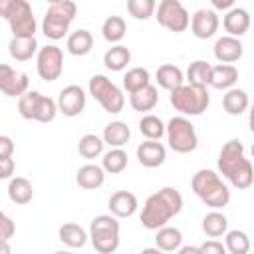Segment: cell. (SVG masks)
I'll return each mask as SVG.
<instances>
[{
	"label": "cell",
	"instance_id": "cell-1",
	"mask_svg": "<svg viewBox=\"0 0 254 254\" xmlns=\"http://www.w3.org/2000/svg\"><path fill=\"white\" fill-rule=\"evenodd\" d=\"M183 208V196L177 189L165 187L157 192H153L141 210V222L149 230H157L165 226L173 216H177Z\"/></svg>",
	"mask_w": 254,
	"mask_h": 254
},
{
	"label": "cell",
	"instance_id": "cell-2",
	"mask_svg": "<svg viewBox=\"0 0 254 254\" xmlns=\"http://www.w3.org/2000/svg\"><path fill=\"white\" fill-rule=\"evenodd\" d=\"M218 171L232 183V187L240 190L254 183V167L244 157V145L238 139H230L222 145L218 155Z\"/></svg>",
	"mask_w": 254,
	"mask_h": 254
},
{
	"label": "cell",
	"instance_id": "cell-3",
	"mask_svg": "<svg viewBox=\"0 0 254 254\" xmlns=\"http://www.w3.org/2000/svg\"><path fill=\"white\" fill-rule=\"evenodd\" d=\"M190 187L194 194L210 208H222L230 202V190L222 183V179L210 171V169H200L192 175Z\"/></svg>",
	"mask_w": 254,
	"mask_h": 254
},
{
	"label": "cell",
	"instance_id": "cell-4",
	"mask_svg": "<svg viewBox=\"0 0 254 254\" xmlns=\"http://www.w3.org/2000/svg\"><path fill=\"white\" fill-rule=\"evenodd\" d=\"M210 103V95L206 87L183 83L171 91V105L183 115H202Z\"/></svg>",
	"mask_w": 254,
	"mask_h": 254
},
{
	"label": "cell",
	"instance_id": "cell-5",
	"mask_svg": "<svg viewBox=\"0 0 254 254\" xmlns=\"http://www.w3.org/2000/svg\"><path fill=\"white\" fill-rule=\"evenodd\" d=\"M89 238L97 252L111 254L119 246V222L115 214H99L89 224Z\"/></svg>",
	"mask_w": 254,
	"mask_h": 254
},
{
	"label": "cell",
	"instance_id": "cell-6",
	"mask_svg": "<svg viewBox=\"0 0 254 254\" xmlns=\"http://www.w3.org/2000/svg\"><path fill=\"white\" fill-rule=\"evenodd\" d=\"M75 14H77V6L71 0L50 4L48 12L44 16V22H42V30H44L46 38H50V40H62L67 34L69 24L73 22Z\"/></svg>",
	"mask_w": 254,
	"mask_h": 254
},
{
	"label": "cell",
	"instance_id": "cell-7",
	"mask_svg": "<svg viewBox=\"0 0 254 254\" xmlns=\"http://www.w3.org/2000/svg\"><path fill=\"white\" fill-rule=\"evenodd\" d=\"M58 111H60L58 103L52 97L42 95L40 91H26L22 97H18V113L24 119L38 121V123H50L54 121Z\"/></svg>",
	"mask_w": 254,
	"mask_h": 254
},
{
	"label": "cell",
	"instance_id": "cell-8",
	"mask_svg": "<svg viewBox=\"0 0 254 254\" xmlns=\"http://www.w3.org/2000/svg\"><path fill=\"white\" fill-rule=\"evenodd\" d=\"M89 93L107 113H119L125 105L123 91L101 73H97L89 79Z\"/></svg>",
	"mask_w": 254,
	"mask_h": 254
},
{
	"label": "cell",
	"instance_id": "cell-9",
	"mask_svg": "<svg viewBox=\"0 0 254 254\" xmlns=\"http://www.w3.org/2000/svg\"><path fill=\"white\" fill-rule=\"evenodd\" d=\"M167 141H169V147L175 153H183V155L194 151L196 145H198L194 125L183 115L173 117L167 123Z\"/></svg>",
	"mask_w": 254,
	"mask_h": 254
},
{
	"label": "cell",
	"instance_id": "cell-10",
	"mask_svg": "<svg viewBox=\"0 0 254 254\" xmlns=\"http://www.w3.org/2000/svg\"><path fill=\"white\" fill-rule=\"evenodd\" d=\"M155 18L163 28H167L175 34L185 32L190 24V16L179 0H161L159 6H157Z\"/></svg>",
	"mask_w": 254,
	"mask_h": 254
},
{
	"label": "cell",
	"instance_id": "cell-11",
	"mask_svg": "<svg viewBox=\"0 0 254 254\" xmlns=\"http://www.w3.org/2000/svg\"><path fill=\"white\" fill-rule=\"evenodd\" d=\"M36 67H38V75L44 81H56L62 75L64 69V54L58 46H44L38 52V60H36Z\"/></svg>",
	"mask_w": 254,
	"mask_h": 254
},
{
	"label": "cell",
	"instance_id": "cell-12",
	"mask_svg": "<svg viewBox=\"0 0 254 254\" xmlns=\"http://www.w3.org/2000/svg\"><path fill=\"white\" fill-rule=\"evenodd\" d=\"M0 89L8 97H22L28 91V75L8 64L0 65Z\"/></svg>",
	"mask_w": 254,
	"mask_h": 254
},
{
	"label": "cell",
	"instance_id": "cell-13",
	"mask_svg": "<svg viewBox=\"0 0 254 254\" xmlns=\"http://www.w3.org/2000/svg\"><path fill=\"white\" fill-rule=\"evenodd\" d=\"M85 107V91L79 85H67L60 91L58 97V109L65 117H75Z\"/></svg>",
	"mask_w": 254,
	"mask_h": 254
},
{
	"label": "cell",
	"instance_id": "cell-14",
	"mask_svg": "<svg viewBox=\"0 0 254 254\" xmlns=\"http://www.w3.org/2000/svg\"><path fill=\"white\" fill-rule=\"evenodd\" d=\"M218 16L214 10H206V8H200L192 14L190 18V30H192V36L198 38V40H206V38H212L218 30Z\"/></svg>",
	"mask_w": 254,
	"mask_h": 254
},
{
	"label": "cell",
	"instance_id": "cell-15",
	"mask_svg": "<svg viewBox=\"0 0 254 254\" xmlns=\"http://www.w3.org/2000/svg\"><path fill=\"white\" fill-rule=\"evenodd\" d=\"M137 159L143 167L155 169V167H161L165 163L167 149L163 143H159V139H147L145 143H141L137 147Z\"/></svg>",
	"mask_w": 254,
	"mask_h": 254
},
{
	"label": "cell",
	"instance_id": "cell-16",
	"mask_svg": "<svg viewBox=\"0 0 254 254\" xmlns=\"http://www.w3.org/2000/svg\"><path fill=\"white\" fill-rule=\"evenodd\" d=\"M8 24H10V30H12V34H14L16 38H34L36 28H38L30 4H26L24 8H20V10L8 20Z\"/></svg>",
	"mask_w": 254,
	"mask_h": 254
},
{
	"label": "cell",
	"instance_id": "cell-17",
	"mask_svg": "<svg viewBox=\"0 0 254 254\" xmlns=\"http://www.w3.org/2000/svg\"><path fill=\"white\" fill-rule=\"evenodd\" d=\"M242 52H244V46L238 38L234 36H222L216 40L214 44V58L220 62V64H232V62H238L242 58Z\"/></svg>",
	"mask_w": 254,
	"mask_h": 254
},
{
	"label": "cell",
	"instance_id": "cell-18",
	"mask_svg": "<svg viewBox=\"0 0 254 254\" xmlns=\"http://www.w3.org/2000/svg\"><path fill=\"white\" fill-rule=\"evenodd\" d=\"M224 24V30L228 32V36H234V38H240L248 32L250 28V14L248 10L244 8H230L222 20Z\"/></svg>",
	"mask_w": 254,
	"mask_h": 254
},
{
	"label": "cell",
	"instance_id": "cell-19",
	"mask_svg": "<svg viewBox=\"0 0 254 254\" xmlns=\"http://www.w3.org/2000/svg\"><path fill=\"white\" fill-rule=\"evenodd\" d=\"M109 210L117 218H127L137 210V196L129 190H117L109 198Z\"/></svg>",
	"mask_w": 254,
	"mask_h": 254
},
{
	"label": "cell",
	"instance_id": "cell-20",
	"mask_svg": "<svg viewBox=\"0 0 254 254\" xmlns=\"http://www.w3.org/2000/svg\"><path fill=\"white\" fill-rule=\"evenodd\" d=\"M103 181H105V169L97 167V165H83V167H79V171L75 175V183L87 190L99 189L103 185Z\"/></svg>",
	"mask_w": 254,
	"mask_h": 254
},
{
	"label": "cell",
	"instance_id": "cell-21",
	"mask_svg": "<svg viewBox=\"0 0 254 254\" xmlns=\"http://www.w3.org/2000/svg\"><path fill=\"white\" fill-rule=\"evenodd\" d=\"M238 81V69L230 64H220L212 65L210 71V85L214 89H230Z\"/></svg>",
	"mask_w": 254,
	"mask_h": 254
},
{
	"label": "cell",
	"instance_id": "cell-22",
	"mask_svg": "<svg viewBox=\"0 0 254 254\" xmlns=\"http://www.w3.org/2000/svg\"><path fill=\"white\" fill-rule=\"evenodd\" d=\"M250 101H248V93L244 89H238V87H230L226 89L224 97H222V107L228 115H240L248 109Z\"/></svg>",
	"mask_w": 254,
	"mask_h": 254
},
{
	"label": "cell",
	"instance_id": "cell-23",
	"mask_svg": "<svg viewBox=\"0 0 254 254\" xmlns=\"http://www.w3.org/2000/svg\"><path fill=\"white\" fill-rule=\"evenodd\" d=\"M155 77H157L159 87H163V89H167V91L177 89V87L183 85V81H185L183 71H181L177 65H173V64H163V65H159Z\"/></svg>",
	"mask_w": 254,
	"mask_h": 254
},
{
	"label": "cell",
	"instance_id": "cell-24",
	"mask_svg": "<svg viewBox=\"0 0 254 254\" xmlns=\"http://www.w3.org/2000/svg\"><path fill=\"white\" fill-rule=\"evenodd\" d=\"M8 52L16 62H28L38 52V42H36V38H16L14 36L8 44Z\"/></svg>",
	"mask_w": 254,
	"mask_h": 254
},
{
	"label": "cell",
	"instance_id": "cell-25",
	"mask_svg": "<svg viewBox=\"0 0 254 254\" xmlns=\"http://www.w3.org/2000/svg\"><path fill=\"white\" fill-rule=\"evenodd\" d=\"M159 101V95H157V87L155 85H145L143 89L135 91V93H129V103L135 111H151Z\"/></svg>",
	"mask_w": 254,
	"mask_h": 254
},
{
	"label": "cell",
	"instance_id": "cell-26",
	"mask_svg": "<svg viewBox=\"0 0 254 254\" xmlns=\"http://www.w3.org/2000/svg\"><path fill=\"white\" fill-rule=\"evenodd\" d=\"M8 196L16 204H28L32 200V196H34L32 183L28 179H24V177L10 179V183H8Z\"/></svg>",
	"mask_w": 254,
	"mask_h": 254
},
{
	"label": "cell",
	"instance_id": "cell-27",
	"mask_svg": "<svg viewBox=\"0 0 254 254\" xmlns=\"http://www.w3.org/2000/svg\"><path fill=\"white\" fill-rule=\"evenodd\" d=\"M58 236L69 248H83L85 242H87V232L79 224H73V222L62 224L60 230H58Z\"/></svg>",
	"mask_w": 254,
	"mask_h": 254
},
{
	"label": "cell",
	"instance_id": "cell-28",
	"mask_svg": "<svg viewBox=\"0 0 254 254\" xmlns=\"http://www.w3.org/2000/svg\"><path fill=\"white\" fill-rule=\"evenodd\" d=\"M155 242H157V248H159V250L173 252V250H179V248H181V244H183V234H181L179 228L165 224V226L157 228Z\"/></svg>",
	"mask_w": 254,
	"mask_h": 254
},
{
	"label": "cell",
	"instance_id": "cell-29",
	"mask_svg": "<svg viewBox=\"0 0 254 254\" xmlns=\"http://www.w3.org/2000/svg\"><path fill=\"white\" fill-rule=\"evenodd\" d=\"M131 137V129L123 121H111L103 129V141L109 147H123Z\"/></svg>",
	"mask_w": 254,
	"mask_h": 254
},
{
	"label": "cell",
	"instance_id": "cell-30",
	"mask_svg": "<svg viewBox=\"0 0 254 254\" xmlns=\"http://www.w3.org/2000/svg\"><path fill=\"white\" fill-rule=\"evenodd\" d=\"M129 60H131L129 48L117 44V46H113V48H109V50L105 52V56H103V65H105L107 69H111V71H121V69L127 67Z\"/></svg>",
	"mask_w": 254,
	"mask_h": 254
},
{
	"label": "cell",
	"instance_id": "cell-31",
	"mask_svg": "<svg viewBox=\"0 0 254 254\" xmlns=\"http://www.w3.org/2000/svg\"><path fill=\"white\" fill-rule=\"evenodd\" d=\"M93 48V36L87 30H75L67 38V52L71 56H85Z\"/></svg>",
	"mask_w": 254,
	"mask_h": 254
},
{
	"label": "cell",
	"instance_id": "cell-32",
	"mask_svg": "<svg viewBox=\"0 0 254 254\" xmlns=\"http://www.w3.org/2000/svg\"><path fill=\"white\" fill-rule=\"evenodd\" d=\"M210 71H212V65L208 62L196 60L187 69V81L192 83V85L206 87V85H210Z\"/></svg>",
	"mask_w": 254,
	"mask_h": 254
},
{
	"label": "cell",
	"instance_id": "cell-33",
	"mask_svg": "<svg viewBox=\"0 0 254 254\" xmlns=\"http://www.w3.org/2000/svg\"><path fill=\"white\" fill-rule=\"evenodd\" d=\"M226 228H228V220H226V216H224L222 212H218V210H212V212H208V214L202 218V230H204V234L210 236V238L222 236V234L226 232Z\"/></svg>",
	"mask_w": 254,
	"mask_h": 254
},
{
	"label": "cell",
	"instance_id": "cell-34",
	"mask_svg": "<svg viewBox=\"0 0 254 254\" xmlns=\"http://www.w3.org/2000/svg\"><path fill=\"white\" fill-rule=\"evenodd\" d=\"M125 32H127V26H125V20L121 16H109L103 22V26H101V34H103V38L109 44L121 42L123 36H125Z\"/></svg>",
	"mask_w": 254,
	"mask_h": 254
},
{
	"label": "cell",
	"instance_id": "cell-35",
	"mask_svg": "<svg viewBox=\"0 0 254 254\" xmlns=\"http://www.w3.org/2000/svg\"><path fill=\"white\" fill-rule=\"evenodd\" d=\"M151 83V75L145 67H131L125 75H123V87L129 93H135L139 89H143L145 85Z\"/></svg>",
	"mask_w": 254,
	"mask_h": 254
},
{
	"label": "cell",
	"instance_id": "cell-36",
	"mask_svg": "<svg viewBox=\"0 0 254 254\" xmlns=\"http://www.w3.org/2000/svg\"><path fill=\"white\" fill-rule=\"evenodd\" d=\"M103 169L111 175H117L127 169V153L121 147H113L103 155Z\"/></svg>",
	"mask_w": 254,
	"mask_h": 254
},
{
	"label": "cell",
	"instance_id": "cell-37",
	"mask_svg": "<svg viewBox=\"0 0 254 254\" xmlns=\"http://www.w3.org/2000/svg\"><path fill=\"white\" fill-rule=\"evenodd\" d=\"M103 145H105V141H103L101 137L87 133V135H83V137L79 139V143H77V151H79V155L85 157V159H95V157L101 155Z\"/></svg>",
	"mask_w": 254,
	"mask_h": 254
},
{
	"label": "cell",
	"instance_id": "cell-38",
	"mask_svg": "<svg viewBox=\"0 0 254 254\" xmlns=\"http://www.w3.org/2000/svg\"><path fill=\"white\" fill-rule=\"evenodd\" d=\"M139 131L147 139H161L167 133V127L163 125V121L157 115H143L139 121Z\"/></svg>",
	"mask_w": 254,
	"mask_h": 254
},
{
	"label": "cell",
	"instance_id": "cell-39",
	"mask_svg": "<svg viewBox=\"0 0 254 254\" xmlns=\"http://www.w3.org/2000/svg\"><path fill=\"white\" fill-rule=\"evenodd\" d=\"M226 250L230 254H246L250 250V238L242 230L226 232Z\"/></svg>",
	"mask_w": 254,
	"mask_h": 254
},
{
	"label": "cell",
	"instance_id": "cell-40",
	"mask_svg": "<svg viewBox=\"0 0 254 254\" xmlns=\"http://www.w3.org/2000/svg\"><path fill=\"white\" fill-rule=\"evenodd\" d=\"M127 10L137 20H149L157 12L155 0H127Z\"/></svg>",
	"mask_w": 254,
	"mask_h": 254
},
{
	"label": "cell",
	"instance_id": "cell-41",
	"mask_svg": "<svg viewBox=\"0 0 254 254\" xmlns=\"http://www.w3.org/2000/svg\"><path fill=\"white\" fill-rule=\"evenodd\" d=\"M28 2L26 0H0V16L4 20H10L20 8H24Z\"/></svg>",
	"mask_w": 254,
	"mask_h": 254
},
{
	"label": "cell",
	"instance_id": "cell-42",
	"mask_svg": "<svg viewBox=\"0 0 254 254\" xmlns=\"http://www.w3.org/2000/svg\"><path fill=\"white\" fill-rule=\"evenodd\" d=\"M0 226H2V232H0V242H8L14 234V222L8 214H0Z\"/></svg>",
	"mask_w": 254,
	"mask_h": 254
},
{
	"label": "cell",
	"instance_id": "cell-43",
	"mask_svg": "<svg viewBox=\"0 0 254 254\" xmlns=\"http://www.w3.org/2000/svg\"><path fill=\"white\" fill-rule=\"evenodd\" d=\"M198 248H200V254H224L226 252V244H222L218 240H208V242L200 244Z\"/></svg>",
	"mask_w": 254,
	"mask_h": 254
},
{
	"label": "cell",
	"instance_id": "cell-44",
	"mask_svg": "<svg viewBox=\"0 0 254 254\" xmlns=\"http://www.w3.org/2000/svg\"><path fill=\"white\" fill-rule=\"evenodd\" d=\"M12 173H14V159L0 157V179H10Z\"/></svg>",
	"mask_w": 254,
	"mask_h": 254
},
{
	"label": "cell",
	"instance_id": "cell-45",
	"mask_svg": "<svg viewBox=\"0 0 254 254\" xmlns=\"http://www.w3.org/2000/svg\"><path fill=\"white\" fill-rule=\"evenodd\" d=\"M14 153V143L8 135H0V157H12Z\"/></svg>",
	"mask_w": 254,
	"mask_h": 254
},
{
	"label": "cell",
	"instance_id": "cell-46",
	"mask_svg": "<svg viewBox=\"0 0 254 254\" xmlns=\"http://www.w3.org/2000/svg\"><path fill=\"white\" fill-rule=\"evenodd\" d=\"M236 0H210V4L214 6V10H230L234 6Z\"/></svg>",
	"mask_w": 254,
	"mask_h": 254
},
{
	"label": "cell",
	"instance_id": "cell-47",
	"mask_svg": "<svg viewBox=\"0 0 254 254\" xmlns=\"http://www.w3.org/2000/svg\"><path fill=\"white\" fill-rule=\"evenodd\" d=\"M179 252H181V254H189V252H190V254H200V248H198V246H196V248H192V246H181Z\"/></svg>",
	"mask_w": 254,
	"mask_h": 254
},
{
	"label": "cell",
	"instance_id": "cell-48",
	"mask_svg": "<svg viewBox=\"0 0 254 254\" xmlns=\"http://www.w3.org/2000/svg\"><path fill=\"white\" fill-rule=\"evenodd\" d=\"M248 125H250V131L254 133V103L250 105V115H248Z\"/></svg>",
	"mask_w": 254,
	"mask_h": 254
},
{
	"label": "cell",
	"instance_id": "cell-49",
	"mask_svg": "<svg viewBox=\"0 0 254 254\" xmlns=\"http://www.w3.org/2000/svg\"><path fill=\"white\" fill-rule=\"evenodd\" d=\"M50 4H58V2H64V0H48Z\"/></svg>",
	"mask_w": 254,
	"mask_h": 254
},
{
	"label": "cell",
	"instance_id": "cell-50",
	"mask_svg": "<svg viewBox=\"0 0 254 254\" xmlns=\"http://www.w3.org/2000/svg\"><path fill=\"white\" fill-rule=\"evenodd\" d=\"M252 159H254V145H252Z\"/></svg>",
	"mask_w": 254,
	"mask_h": 254
}]
</instances>
